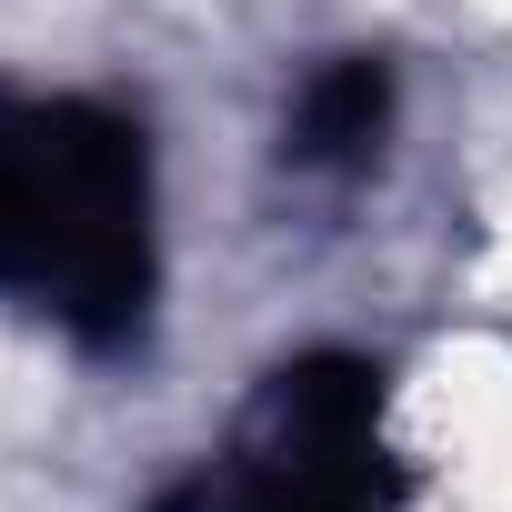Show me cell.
Here are the masks:
<instances>
[{"label":"cell","instance_id":"6da1fadb","mask_svg":"<svg viewBox=\"0 0 512 512\" xmlns=\"http://www.w3.org/2000/svg\"><path fill=\"white\" fill-rule=\"evenodd\" d=\"M151 141L91 91H0V302L121 352L161 292Z\"/></svg>","mask_w":512,"mask_h":512},{"label":"cell","instance_id":"7a4b0ae2","mask_svg":"<svg viewBox=\"0 0 512 512\" xmlns=\"http://www.w3.org/2000/svg\"><path fill=\"white\" fill-rule=\"evenodd\" d=\"M151 512H412L382 372L362 352H302L262 372L231 432Z\"/></svg>","mask_w":512,"mask_h":512},{"label":"cell","instance_id":"3957f363","mask_svg":"<svg viewBox=\"0 0 512 512\" xmlns=\"http://www.w3.org/2000/svg\"><path fill=\"white\" fill-rule=\"evenodd\" d=\"M382 131H392V71L372 51H342L302 81V101L282 121V161L312 181H352L382 161Z\"/></svg>","mask_w":512,"mask_h":512}]
</instances>
